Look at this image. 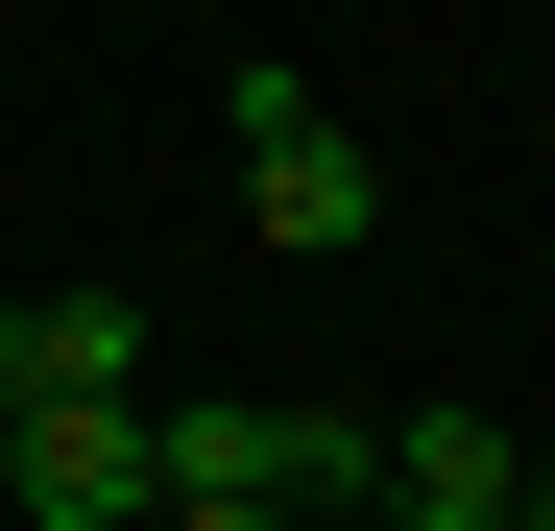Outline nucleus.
<instances>
[{"mask_svg":"<svg viewBox=\"0 0 555 531\" xmlns=\"http://www.w3.org/2000/svg\"><path fill=\"white\" fill-rule=\"evenodd\" d=\"M242 242H291V266H362V242H387V169H362L314 98H291V73H242Z\"/></svg>","mask_w":555,"mask_h":531,"instance_id":"nucleus-1","label":"nucleus"},{"mask_svg":"<svg viewBox=\"0 0 555 531\" xmlns=\"http://www.w3.org/2000/svg\"><path fill=\"white\" fill-rule=\"evenodd\" d=\"M0 507L25 531H145L169 483H145V411H25L0 435Z\"/></svg>","mask_w":555,"mask_h":531,"instance_id":"nucleus-2","label":"nucleus"},{"mask_svg":"<svg viewBox=\"0 0 555 531\" xmlns=\"http://www.w3.org/2000/svg\"><path fill=\"white\" fill-rule=\"evenodd\" d=\"M0 411H145V314L121 290H25L0 314Z\"/></svg>","mask_w":555,"mask_h":531,"instance_id":"nucleus-3","label":"nucleus"},{"mask_svg":"<svg viewBox=\"0 0 555 531\" xmlns=\"http://www.w3.org/2000/svg\"><path fill=\"white\" fill-rule=\"evenodd\" d=\"M507 483H531V459H507L483 411H411V435H387V531H507Z\"/></svg>","mask_w":555,"mask_h":531,"instance_id":"nucleus-4","label":"nucleus"},{"mask_svg":"<svg viewBox=\"0 0 555 531\" xmlns=\"http://www.w3.org/2000/svg\"><path fill=\"white\" fill-rule=\"evenodd\" d=\"M291 507H387V435H362V411H291Z\"/></svg>","mask_w":555,"mask_h":531,"instance_id":"nucleus-5","label":"nucleus"},{"mask_svg":"<svg viewBox=\"0 0 555 531\" xmlns=\"http://www.w3.org/2000/svg\"><path fill=\"white\" fill-rule=\"evenodd\" d=\"M145 531H266V507H145Z\"/></svg>","mask_w":555,"mask_h":531,"instance_id":"nucleus-6","label":"nucleus"},{"mask_svg":"<svg viewBox=\"0 0 555 531\" xmlns=\"http://www.w3.org/2000/svg\"><path fill=\"white\" fill-rule=\"evenodd\" d=\"M507 531H555V459H531V483H507Z\"/></svg>","mask_w":555,"mask_h":531,"instance_id":"nucleus-7","label":"nucleus"},{"mask_svg":"<svg viewBox=\"0 0 555 531\" xmlns=\"http://www.w3.org/2000/svg\"><path fill=\"white\" fill-rule=\"evenodd\" d=\"M0 435H25V411H0Z\"/></svg>","mask_w":555,"mask_h":531,"instance_id":"nucleus-8","label":"nucleus"}]
</instances>
